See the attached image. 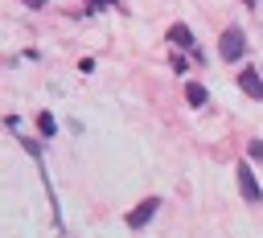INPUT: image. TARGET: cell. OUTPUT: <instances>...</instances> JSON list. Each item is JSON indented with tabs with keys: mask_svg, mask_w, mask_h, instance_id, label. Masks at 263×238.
<instances>
[{
	"mask_svg": "<svg viewBox=\"0 0 263 238\" xmlns=\"http://www.w3.org/2000/svg\"><path fill=\"white\" fill-rule=\"evenodd\" d=\"M234 172H238V189H242V201H247V205H259V201H263V189H259V181H255L251 164H238Z\"/></svg>",
	"mask_w": 263,
	"mask_h": 238,
	"instance_id": "obj_1",
	"label": "cell"
},
{
	"mask_svg": "<svg viewBox=\"0 0 263 238\" xmlns=\"http://www.w3.org/2000/svg\"><path fill=\"white\" fill-rule=\"evenodd\" d=\"M218 53H222L226 62H238V57L247 53V41H242V33H238V29H226V33H222V45H218Z\"/></svg>",
	"mask_w": 263,
	"mask_h": 238,
	"instance_id": "obj_2",
	"label": "cell"
},
{
	"mask_svg": "<svg viewBox=\"0 0 263 238\" xmlns=\"http://www.w3.org/2000/svg\"><path fill=\"white\" fill-rule=\"evenodd\" d=\"M156 209H160V197H148V201H140L132 213H127V226L132 230H140V226H148L152 217H156Z\"/></svg>",
	"mask_w": 263,
	"mask_h": 238,
	"instance_id": "obj_3",
	"label": "cell"
},
{
	"mask_svg": "<svg viewBox=\"0 0 263 238\" xmlns=\"http://www.w3.org/2000/svg\"><path fill=\"white\" fill-rule=\"evenodd\" d=\"M238 86H242V94H251V98H263V78H259V70H242L238 74Z\"/></svg>",
	"mask_w": 263,
	"mask_h": 238,
	"instance_id": "obj_4",
	"label": "cell"
},
{
	"mask_svg": "<svg viewBox=\"0 0 263 238\" xmlns=\"http://www.w3.org/2000/svg\"><path fill=\"white\" fill-rule=\"evenodd\" d=\"M168 41H173L177 49H193V33H189V25H173V29H168Z\"/></svg>",
	"mask_w": 263,
	"mask_h": 238,
	"instance_id": "obj_5",
	"label": "cell"
},
{
	"mask_svg": "<svg viewBox=\"0 0 263 238\" xmlns=\"http://www.w3.org/2000/svg\"><path fill=\"white\" fill-rule=\"evenodd\" d=\"M185 98H189V107H205V103H210V94H205L201 82H189V86H185Z\"/></svg>",
	"mask_w": 263,
	"mask_h": 238,
	"instance_id": "obj_6",
	"label": "cell"
},
{
	"mask_svg": "<svg viewBox=\"0 0 263 238\" xmlns=\"http://www.w3.org/2000/svg\"><path fill=\"white\" fill-rule=\"evenodd\" d=\"M37 123H41V131H45V135H53V131H58V123H53V115H49V111H41V115H37Z\"/></svg>",
	"mask_w": 263,
	"mask_h": 238,
	"instance_id": "obj_7",
	"label": "cell"
},
{
	"mask_svg": "<svg viewBox=\"0 0 263 238\" xmlns=\"http://www.w3.org/2000/svg\"><path fill=\"white\" fill-rule=\"evenodd\" d=\"M247 152H251V160H263V140H251V148H247Z\"/></svg>",
	"mask_w": 263,
	"mask_h": 238,
	"instance_id": "obj_8",
	"label": "cell"
},
{
	"mask_svg": "<svg viewBox=\"0 0 263 238\" xmlns=\"http://www.w3.org/2000/svg\"><path fill=\"white\" fill-rule=\"evenodd\" d=\"M21 4H29V8H45L49 0H21Z\"/></svg>",
	"mask_w": 263,
	"mask_h": 238,
	"instance_id": "obj_9",
	"label": "cell"
},
{
	"mask_svg": "<svg viewBox=\"0 0 263 238\" xmlns=\"http://www.w3.org/2000/svg\"><path fill=\"white\" fill-rule=\"evenodd\" d=\"M247 4H255V0H247Z\"/></svg>",
	"mask_w": 263,
	"mask_h": 238,
	"instance_id": "obj_10",
	"label": "cell"
}]
</instances>
